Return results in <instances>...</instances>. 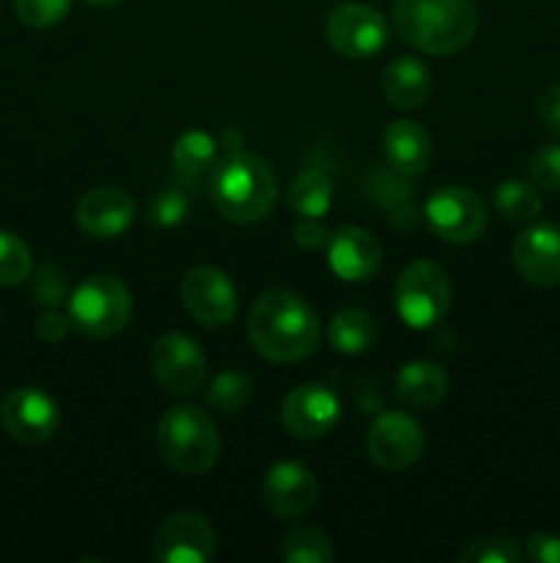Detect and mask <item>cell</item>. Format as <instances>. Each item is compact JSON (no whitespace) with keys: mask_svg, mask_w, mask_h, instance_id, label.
Masks as SVG:
<instances>
[{"mask_svg":"<svg viewBox=\"0 0 560 563\" xmlns=\"http://www.w3.org/2000/svg\"><path fill=\"white\" fill-rule=\"evenodd\" d=\"M253 350L272 363L305 361L322 341L316 311L289 289H269L253 302L247 317Z\"/></svg>","mask_w":560,"mask_h":563,"instance_id":"6da1fadb","label":"cell"},{"mask_svg":"<svg viewBox=\"0 0 560 563\" xmlns=\"http://www.w3.org/2000/svg\"><path fill=\"white\" fill-rule=\"evenodd\" d=\"M514 264L527 284L560 286V225L538 223L522 231L514 242Z\"/></svg>","mask_w":560,"mask_h":563,"instance_id":"2e32d148","label":"cell"},{"mask_svg":"<svg viewBox=\"0 0 560 563\" xmlns=\"http://www.w3.org/2000/svg\"><path fill=\"white\" fill-rule=\"evenodd\" d=\"M278 198V181L267 159L250 152H231L220 159L212 176V201L225 220L256 223L264 220Z\"/></svg>","mask_w":560,"mask_h":563,"instance_id":"3957f363","label":"cell"},{"mask_svg":"<svg viewBox=\"0 0 560 563\" xmlns=\"http://www.w3.org/2000/svg\"><path fill=\"white\" fill-rule=\"evenodd\" d=\"M289 207L300 218H324L333 207V179L324 168H307L291 181Z\"/></svg>","mask_w":560,"mask_h":563,"instance_id":"603a6c76","label":"cell"},{"mask_svg":"<svg viewBox=\"0 0 560 563\" xmlns=\"http://www.w3.org/2000/svg\"><path fill=\"white\" fill-rule=\"evenodd\" d=\"M327 42L344 58L366 60L388 44V20L371 5H338L327 20Z\"/></svg>","mask_w":560,"mask_h":563,"instance_id":"30bf717a","label":"cell"},{"mask_svg":"<svg viewBox=\"0 0 560 563\" xmlns=\"http://www.w3.org/2000/svg\"><path fill=\"white\" fill-rule=\"evenodd\" d=\"M527 174H530L533 185L538 190H560V143H549L533 152L530 163H527Z\"/></svg>","mask_w":560,"mask_h":563,"instance_id":"d6a6232c","label":"cell"},{"mask_svg":"<svg viewBox=\"0 0 560 563\" xmlns=\"http://www.w3.org/2000/svg\"><path fill=\"white\" fill-rule=\"evenodd\" d=\"M393 390L401 405L426 410V407L439 405L443 396L448 394V374L432 361H412L395 374Z\"/></svg>","mask_w":560,"mask_h":563,"instance_id":"44dd1931","label":"cell"},{"mask_svg":"<svg viewBox=\"0 0 560 563\" xmlns=\"http://www.w3.org/2000/svg\"><path fill=\"white\" fill-rule=\"evenodd\" d=\"M382 91L384 99L393 104L395 110H412L421 108L426 102L428 91H432V75L423 60L412 58V55H399L390 60L382 71Z\"/></svg>","mask_w":560,"mask_h":563,"instance_id":"ffe728a7","label":"cell"},{"mask_svg":"<svg viewBox=\"0 0 560 563\" xmlns=\"http://www.w3.org/2000/svg\"><path fill=\"white\" fill-rule=\"evenodd\" d=\"M190 212V192L181 185H170L154 196L152 207H148V220L157 229H173Z\"/></svg>","mask_w":560,"mask_h":563,"instance_id":"f1b7e54d","label":"cell"},{"mask_svg":"<svg viewBox=\"0 0 560 563\" xmlns=\"http://www.w3.org/2000/svg\"><path fill=\"white\" fill-rule=\"evenodd\" d=\"M382 154L388 168L401 179L426 174L434 159L432 135L415 121H393L382 135Z\"/></svg>","mask_w":560,"mask_h":563,"instance_id":"d6986e66","label":"cell"},{"mask_svg":"<svg viewBox=\"0 0 560 563\" xmlns=\"http://www.w3.org/2000/svg\"><path fill=\"white\" fill-rule=\"evenodd\" d=\"M395 311L412 330H428L448 313L453 284L434 262H412L395 280Z\"/></svg>","mask_w":560,"mask_h":563,"instance_id":"8992f818","label":"cell"},{"mask_svg":"<svg viewBox=\"0 0 560 563\" xmlns=\"http://www.w3.org/2000/svg\"><path fill=\"white\" fill-rule=\"evenodd\" d=\"M88 5H93V9H113V5L124 3V0H86Z\"/></svg>","mask_w":560,"mask_h":563,"instance_id":"f35d334b","label":"cell"},{"mask_svg":"<svg viewBox=\"0 0 560 563\" xmlns=\"http://www.w3.org/2000/svg\"><path fill=\"white\" fill-rule=\"evenodd\" d=\"M395 33L426 55H453L478 31V0H393Z\"/></svg>","mask_w":560,"mask_h":563,"instance_id":"7a4b0ae2","label":"cell"},{"mask_svg":"<svg viewBox=\"0 0 560 563\" xmlns=\"http://www.w3.org/2000/svg\"><path fill=\"white\" fill-rule=\"evenodd\" d=\"M294 240L305 251H318L329 242V231L318 223V218H302V223L294 229Z\"/></svg>","mask_w":560,"mask_h":563,"instance_id":"8d00e7d4","label":"cell"},{"mask_svg":"<svg viewBox=\"0 0 560 563\" xmlns=\"http://www.w3.org/2000/svg\"><path fill=\"white\" fill-rule=\"evenodd\" d=\"M261 498L275 517L296 520L318 504V482L300 462H278L264 476Z\"/></svg>","mask_w":560,"mask_h":563,"instance_id":"9a60e30c","label":"cell"},{"mask_svg":"<svg viewBox=\"0 0 560 563\" xmlns=\"http://www.w3.org/2000/svg\"><path fill=\"white\" fill-rule=\"evenodd\" d=\"M71 330L86 339H113L132 319V291L115 275H91L66 300Z\"/></svg>","mask_w":560,"mask_h":563,"instance_id":"5b68a950","label":"cell"},{"mask_svg":"<svg viewBox=\"0 0 560 563\" xmlns=\"http://www.w3.org/2000/svg\"><path fill=\"white\" fill-rule=\"evenodd\" d=\"M31 295L44 308L64 306L69 300V280H66L64 269L53 267V264L38 267L31 278Z\"/></svg>","mask_w":560,"mask_h":563,"instance_id":"4dcf8cb0","label":"cell"},{"mask_svg":"<svg viewBox=\"0 0 560 563\" xmlns=\"http://www.w3.org/2000/svg\"><path fill=\"white\" fill-rule=\"evenodd\" d=\"M340 421V401L329 388L316 383L296 385L280 405V423L285 432L302 440H316L333 432Z\"/></svg>","mask_w":560,"mask_h":563,"instance_id":"5bb4252c","label":"cell"},{"mask_svg":"<svg viewBox=\"0 0 560 563\" xmlns=\"http://www.w3.org/2000/svg\"><path fill=\"white\" fill-rule=\"evenodd\" d=\"M377 322L368 311L360 308H346V311L335 313L333 322L327 328V341L335 352L340 355H360L377 344Z\"/></svg>","mask_w":560,"mask_h":563,"instance_id":"7402d4cb","label":"cell"},{"mask_svg":"<svg viewBox=\"0 0 560 563\" xmlns=\"http://www.w3.org/2000/svg\"><path fill=\"white\" fill-rule=\"evenodd\" d=\"M206 401L212 410L225 412V416L242 412L253 401V379L239 372L217 374L212 379V385H209Z\"/></svg>","mask_w":560,"mask_h":563,"instance_id":"4316f807","label":"cell"},{"mask_svg":"<svg viewBox=\"0 0 560 563\" xmlns=\"http://www.w3.org/2000/svg\"><path fill=\"white\" fill-rule=\"evenodd\" d=\"M181 302L203 328H225L236 317L239 297L228 275L217 267H195L184 275Z\"/></svg>","mask_w":560,"mask_h":563,"instance_id":"4fadbf2b","label":"cell"},{"mask_svg":"<svg viewBox=\"0 0 560 563\" xmlns=\"http://www.w3.org/2000/svg\"><path fill=\"white\" fill-rule=\"evenodd\" d=\"M0 421L5 432L25 445H42L55 438L60 427V410L49 394L33 385L14 388L3 399Z\"/></svg>","mask_w":560,"mask_h":563,"instance_id":"8fae6325","label":"cell"},{"mask_svg":"<svg viewBox=\"0 0 560 563\" xmlns=\"http://www.w3.org/2000/svg\"><path fill=\"white\" fill-rule=\"evenodd\" d=\"M536 113L544 121V126L560 137V82L536 93Z\"/></svg>","mask_w":560,"mask_h":563,"instance_id":"836d02e7","label":"cell"},{"mask_svg":"<svg viewBox=\"0 0 560 563\" xmlns=\"http://www.w3.org/2000/svg\"><path fill=\"white\" fill-rule=\"evenodd\" d=\"M426 220L445 242H472L486 231L489 212L475 190L461 185L439 187L426 201Z\"/></svg>","mask_w":560,"mask_h":563,"instance_id":"52a82bcc","label":"cell"},{"mask_svg":"<svg viewBox=\"0 0 560 563\" xmlns=\"http://www.w3.org/2000/svg\"><path fill=\"white\" fill-rule=\"evenodd\" d=\"M71 11V0H14L16 20L27 27H53Z\"/></svg>","mask_w":560,"mask_h":563,"instance_id":"1f68e13d","label":"cell"},{"mask_svg":"<svg viewBox=\"0 0 560 563\" xmlns=\"http://www.w3.org/2000/svg\"><path fill=\"white\" fill-rule=\"evenodd\" d=\"M280 559L285 563H333L335 550L322 528L300 526L283 537Z\"/></svg>","mask_w":560,"mask_h":563,"instance_id":"d4e9b609","label":"cell"},{"mask_svg":"<svg viewBox=\"0 0 560 563\" xmlns=\"http://www.w3.org/2000/svg\"><path fill=\"white\" fill-rule=\"evenodd\" d=\"M522 550L511 537H483L467 544L459 563H519Z\"/></svg>","mask_w":560,"mask_h":563,"instance_id":"f546056e","label":"cell"},{"mask_svg":"<svg viewBox=\"0 0 560 563\" xmlns=\"http://www.w3.org/2000/svg\"><path fill=\"white\" fill-rule=\"evenodd\" d=\"M327 262L333 273L346 284H366L379 273L382 247L366 229L346 225L327 242Z\"/></svg>","mask_w":560,"mask_h":563,"instance_id":"ac0fdd59","label":"cell"},{"mask_svg":"<svg viewBox=\"0 0 560 563\" xmlns=\"http://www.w3.org/2000/svg\"><path fill=\"white\" fill-rule=\"evenodd\" d=\"M217 550V533L201 511H176L159 522L152 553L163 563H206Z\"/></svg>","mask_w":560,"mask_h":563,"instance_id":"ba28073f","label":"cell"},{"mask_svg":"<svg viewBox=\"0 0 560 563\" xmlns=\"http://www.w3.org/2000/svg\"><path fill=\"white\" fill-rule=\"evenodd\" d=\"M69 330H71L69 317H66V313L53 311V308H49V311L36 322V335L44 341V344H58V341L66 339Z\"/></svg>","mask_w":560,"mask_h":563,"instance_id":"d590c367","label":"cell"},{"mask_svg":"<svg viewBox=\"0 0 560 563\" xmlns=\"http://www.w3.org/2000/svg\"><path fill=\"white\" fill-rule=\"evenodd\" d=\"M527 559L533 563H560V537H555V533H533L527 539Z\"/></svg>","mask_w":560,"mask_h":563,"instance_id":"e575fe53","label":"cell"},{"mask_svg":"<svg viewBox=\"0 0 560 563\" xmlns=\"http://www.w3.org/2000/svg\"><path fill=\"white\" fill-rule=\"evenodd\" d=\"M388 223L393 225L395 231H401V234H406L410 229H415L417 225V212L415 207H410V203H393L390 207V214H388Z\"/></svg>","mask_w":560,"mask_h":563,"instance_id":"74e56055","label":"cell"},{"mask_svg":"<svg viewBox=\"0 0 560 563\" xmlns=\"http://www.w3.org/2000/svg\"><path fill=\"white\" fill-rule=\"evenodd\" d=\"M494 207L500 209V214L514 223H525L533 220L541 212V192L536 185H527V181L508 179L494 190Z\"/></svg>","mask_w":560,"mask_h":563,"instance_id":"484cf974","label":"cell"},{"mask_svg":"<svg viewBox=\"0 0 560 563\" xmlns=\"http://www.w3.org/2000/svg\"><path fill=\"white\" fill-rule=\"evenodd\" d=\"M33 275L31 247L14 231L0 229V286H20Z\"/></svg>","mask_w":560,"mask_h":563,"instance_id":"83f0119b","label":"cell"},{"mask_svg":"<svg viewBox=\"0 0 560 563\" xmlns=\"http://www.w3.org/2000/svg\"><path fill=\"white\" fill-rule=\"evenodd\" d=\"M368 456L384 471H406L421 460L426 449L423 427L406 412H382L371 423L366 438Z\"/></svg>","mask_w":560,"mask_h":563,"instance_id":"7c38bea8","label":"cell"},{"mask_svg":"<svg viewBox=\"0 0 560 563\" xmlns=\"http://www.w3.org/2000/svg\"><path fill=\"white\" fill-rule=\"evenodd\" d=\"M137 207L119 187H97L77 203V225L93 240H115L135 223Z\"/></svg>","mask_w":560,"mask_h":563,"instance_id":"e0dca14e","label":"cell"},{"mask_svg":"<svg viewBox=\"0 0 560 563\" xmlns=\"http://www.w3.org/2000/svg\"><path fill=\"white\" fill-rule=\"evenodd\" d=\"M173 165L179 168L181 176H198L209 174L220 165V143L217 137L209 135L203 130H190L173 143Z\"/></svg>","mask_w":560,"mask_h":563,"instance_id":"cb8c5ba5","label":"cell"},{"mask_svg":"<svg viewBox=\"0 0 560 563\" xmlns=\"http://www.w3.org/2000/svg\"><path fill=\"white\" fill-rule=\"evenodd\" d=\"M157 445L163 460L176 473L201 476L217 462L220 434L206 410L179 405L159 418Z\"/></svg>","mask_w":560,"mask_h":563,"instance_id":"277c9868","label":"cell"},{"mask_svg":"<svg viewBox=\"0 0 560 563\" xmlns=\"http://www.w3.org/2000/svg\"><path fill=\"white\" fill-rule=\"evenodd\" d=\"M152 372L157 383L173 396L195 394L206 377V355L195 339L184 333H165L152 346Z\"/></svg>","mask_w":560,"mask_h":563,"instance_id":"9c48e42d","label":"cell"}]
</instances>
